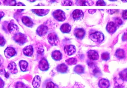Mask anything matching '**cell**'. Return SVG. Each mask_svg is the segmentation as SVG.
<instances>
[{
	"label": "cell",
	"instance_id": "6da1fadb",
	"mask_svg": "<svg viewBox=\"0 0 127 88\" xmlns=\"http://www.w3.org/2000/svg\"><path fill=\"white\" fill-rule=\"evenodd\" d=\"M13 41L20 45H22L28 42L27 36L21 33L18 32L13 37Z\"/></svg>",
	"mask_w": 127,
	"mask_h": 88
},
{
	"label": "cell",
	"instance_id": "7a4b0ae2",
	"mask_svg": "<svg viewBox=\"0 0 127 88\" xmlns=\"http://www.w3.org/2000/svg\"><path fill=\"white\" fill-rule=\"evenodd\" d=\"M89 38L92 41L97 44H101L104 39V35L101 32L99 31L90 34Z\"/></svg>",
	"mask_w": 127,
	"mask_h": 88
},
{
	"label": "cell",
	"instance_id": "3957f363",
	"mask_svg": "<svg viewBox=\"0 0 127 88\" xmlns=\"http://www.w3.org/2000/svg\"><path fill=\"white\" fill-rule=\"evenodd\" d=\"M48 43L52 46H57L60 43V40L57 34L54 32L50 33L47 36Z\"/></svg>",
	"mask_w": 127,
	"mask_h": 88
},
{
	"label": "cell",
	"instance_id": "277c9868",
	"mask_svg": "<svg viewBox=\"0 0 127 88\" xmlns=\"http://www.w3.org/2000/svg\"><path fill=\"white\" fill-rule=\"evenodd\" d=\"M52 16L57 21L59 22L64 21L66 19L65 12L61 9H57L54 11Z\"/></svg>",
	"mask_w": 127,
	"mask_h": 88
},
{
	"label": "cell",
	"instance_id": "5b68a950",
	"mask_svg": "<svg viewBox=\"0 0 127 88\" xmlns=\"http://www.w3.org/2000/svg\"><path fill=\"white\" fill-rule=\"evenodd\" d=\"M7 29L9 33L13 35H15L18 32L19 28L16 25L13 20H11L7 25Z\"/></svg>",
	"mask_w": 127,
	"mask_h": 88
},
{
	"label": "cell",
	"instance_id": "8992f818",
	"mask_svg": "<svg viewBox=\"0 0 127 88\" xmlns=\"http://www.w3.org/2000/svg\"><path fill=\"white\" fill-rule=\"evenodd\" d=\"M72 17L74 21H81L84 17V13L81 10L77 9L72 12Z\"/></svg>",
	"mask_w": 127,
	"mask_h": 88
},
{
	"label": "cell",
	"instance_id": "52a82bcc",
	"mask_svg": "<svg viewBox=\"0 0 127 88\" xmlns=\"http://www.w3.org/2000/svg\"><path fill=\"white\" fill-rule=\"evenodd\" d=\"M38 67L40 70L43 71H47L50 68L49 63L45 58H42L39 61Z\"/></svg>",
	"mask_w": 127,
	"mask_h": 88
},
{
	"label": "cell",
	"instance_id": "ba28073f",
	"mask_svg": "<svg viewBox=\"0 0 127 88\" xmlns=\"http://www.w3.org/2000/svg\"><path fill=\"white\" fill-rule=\"evenodd\" d=\"M17 52L15 49L12 47H8L4 51L5 56L7 59H10L17 55Z\"/></svg>",
	"mask_w": 127,
	"mask_h": 88
},
{
	"label": "cell",
	"instance_id": "9c48e42d",
	"mask_svg": "<svg viewBox=\"0 0 127 88\" xmlns=\"http://www.w3.org/2000/svg\"><path fill=\"white\" fill-rule=\"evenodd\" d=\"M88 64L89 67L92 68V70H91V73L93 75L97 78L101 77L102 75V73L99 68L97 66L95 65L94 63H92Z\"/></svg>",
	"mask_w": 127,
	"mask_h": 88
},
{
	"label": "cell",
	"instance_id": "30bf717a",
	"mask_svg": "<svg viewBox=\"0 0 127 88\" xmlns=\"http://www.w3.org/2000/svg\"><path fill=\"white\" fill-rule=\"evenodd\" d=\"M74 36L79 40H83L86 35V31L82 28H76L74 30Z\"/></svg>",
	"mask_w": 127,
	"mask_h": 88
},
{
	"label": "cell",
	"instance_id": "8fae6325",
	"mask_svg": "<svg viewBox=\"0 0 127 88\" xmlns=\"http://www.w3.org/2000/svg\"><path fill=\"white\" fill-rule=\"evenodd\" d=\"M48 28L47 26L41 25L38 27L36 30V33L38 36L42 37L44 36L48 33Z\"/></svg>",
	"mask_w": 127,
	"mask_h": 88
},
{
	"label": "cell",
	"instance_id": "7c38bea8",
	"mask_svg": "<svg viewBox=\"0 0 127 88\" xmlns=\"http://www.w3.org/2000/svg\"><path fill=\"white\" fill-rule=\"evenodd\" d=\"M31 10L33 13L38 16L43 17L48 14L50 10L48 9H32Z\"/></svg>",
	"mask_w": 127,
	"mask_h": 88
},
{
	"label": "cell",
	"instance_id": "4fadbf2b",
	"mask_svg": "<svg viewBox=\"0 0 127 88\" xmlns=\"http://www.w3.org/2000/svg\"><path fill=\"white\" fill-rule=\"evenodd\" d=\"M64 51L65 53L68 56H71L75 53L76 48L75 46L73 45H68L64 47Z\"/></svg>",
	"mask_w": 127,
	"mask_h": 88
},
{
	"label": "cell",
	"instance_id": "5bb4252c",
	"mask_svg": "<svg viewBox=\"0 0 127 88\" xmlns=\"http://www.w3.org/2000/svg\"><path fill=\"white\" fill-rule=\"evenodd\" d=\"M22 23L27 27L32 28L34 26V23L31 18L27 16H23L22 18Z\"/></svg>",
	"mask_w": 127,
	"mask_h": 88
},
{
	"label": "cell",
	"instance_id": "9a60e30c",
	"mask_svg": "<svg viewBox=\"0 0 127 88\" xmlns=\"http://www.w3.org/2000/svg\"><path fill=\"white\" fill-rule=\"evenodd\" d=\"M118 26L113 22H109L107 23L106 27L107 31L110 34L115 33L117 30Z\"/></svg>",
	"mask_w": 127,
	"mask_h": 88
},
{
	"label": "cell",
	"instance_id": "2e32d148",
	"mask_svg": "<svg viewBox=\"0 0 127 88\" xmlns=\"http://www.w3.org/2000/svg\"><path fill=\"white\" fill-rule=\"evenodd\" d=\"M42 88H59V86L54 83L51 79H48L44 82Z\"/></svg>",
	"mask_w": 127,
	"mask_h": 88
},
{
	"label": "cell",
	"instance_id": "e0dca14e",
	"mask_svg": "<svg viewBox=\"0 0 127 88\" xmlns=\"http://www.w3.org/2000/svg\"><path fill=\"white\" fill-rule=\"evenodd\" d=\"M88 57L93 60H97L99 59V54L96 51L91 50L87 52Z\"/></svg>",
	"mask_w": 127,
	"mask_h": 88
},
{
	"label": "cell",
	"instance_id": "ac0fdd59",
	"mask_svg": "<svg viewBox=\"0 0 127 88\" xmlns=\"http://www.w3.org/2000/svg\"><path fill=\"white\" fill-rule=\"evenodd\" d=\"M56 69L57 71L60 73L65 74L68 71V66L64 63L58 65Z\"/></svg>",
	"mask_w": 127,
	"mask_h": 88
},
{
	"label": "cell",
	"instance_id": "d6986e66",
	"mask_svg": "<svg viewBox=\"0 0 127 88\" xmlns=\"http://www.w3.org/2000/svg\"><path fill=\"white\" fill-rule=\"evenodd\" d=\"M23 53L26 56L31 57L33 53V49L32 45L26 46L23 49Z\"/></svg>",
	"mask_w": 127,
	"mask_h": 88
},
{
	"label": "cell",
	"instance_id": "ffe728a7",
	"mask_svg": "<svg viewBox=\"0 0 127 88\" xmlns=\"http://www.w3.org/2000/svg\"><path fill=\"white\" fill-rule=\"evenodd\" d=\"M7 69L12 74H16L18 73L17 65L14 62H11L9 63L7 66Z\"/></svg>",
	"mask_w": 127,
	"mask_h": 88
},
{
	"label": "cell",
	"instance_id": "44dd1931",
	"mask_svg": "<svg viewBox=\"0 0 127 88\" xmlns=\"http://www.w3.org/2000/svg\"><path fill=\"white\" fill-rule=\"evenodd\" d=\"M71 29V26L69 24L65 23L63 24L60 27V30L62 33L65 34L69 33Z\"/></svg>",
	"mask_w": 127,
	"mask_h": 88
},
{
	"label": "cell",
	"instance_id": "7402d4cb",
	"mask_svg": "<svg viewBox=\"0 0 127 88\" xmlns=\"http://www.w3.org/2000/svg\"><path fill=\"white\" fill-rule=\"evenodd\" d=\"M52 59L56 61H60L62 58V54L61 51L58 50H55L52 52L51 53Z\"/></svg>",
	"mask_w": 127,
	"mask_h": 88
},
{
	"label": "cell",
	"instance_id": "603a6c76",
	"mask_svg": "<svg viewBox=\"0 0 127 88\" xmlns=\"http://www.w3.org/2000/svg\"><path fill=\"white\" fill-rule=\"evenodd\" d=\"M98 85L100 88H109L110 86V83L108 80L102 79L99 80Z\"/></svg>",
	"mask_w": 127,
	"mask_h": 88
},
{
	"label": "cell",
	"instance_id": "cb8c5ba5",
	"mask_svg": "<svg viewBox=\"0 0 127 88\" xmlns=\"http://www.w3.org/2000/svg\"><path fill=\"white\" fill-rule=\"evenodd\" d=\"M75 3L78 6H92L94 3L92 0H77Z\"/></svg>",
	"mask_w": 127,
	"mask_h": 88
},
{
	"label": "cell",
	"instance_id": "d4e9b609",
	"mask_svg": "<svg viewBox=\"0 0 127 88\" xmlns=\"http://www.w3.org/2000/svg\"><path fill=\"white\" fill-rule=\"evenodd\" d=\"M41 78L39 76H36L33 78L32 84L34 88H38L41 85Z\"/></svg>",
	"mask_w": 127,
	"mask_h": 88
},
{
	"label": "cell",
	"instance_id": "484cf974",
	"mask_svg": "<svg viewBox=\"0 0 127 88\" xmlns=\"http://www.w3.org/2000/svg\"><path fill=\"white\" fill-rule=\"evenodd\" d=\"M84 67L81 65H77L73 69L74 72L79 75L83 74L84 73Z\"/></svg>",
	"mask_w": 127,
	"mask_h": 88
},
{
	"label": "cell",
	"instance_id": "4316f807",
	"mask_svg": "<svg viewBox=\"0 0 127 88\" xmlns=\"http://www.w3.org/2000/svg\"><path fill=\"white\" fill-rule=\"evenodd\" d=\"M115 56L119 59H124L125 57V51L123 49H117L115 52Z\"/></svg>",
	"mask_w": 127,
	"mask_h": 88
},
{
	"label": "cell",
	"instance_id": "83f0119b",
	"mask_svg": "<svg viewBox=\"0 0 127 88\" xmlns=\"http://www.w3.org/2000/svg\"><path fill=\"white\" fill-rule=\"evenodd\" d=\"M19 66L20 69L22 72L27 71V68L28 66V63L25 60H22L19 62Z\"/></svg>",
	"mask_w": 127,
	"mask_h": 88
},
{
	"label": "cell",
	"instance_id": "f1b7e54d",
	"mask_svg": "<svg viewBox=\"0 0 127 88\" xmlns=\"http://www.w3.org/2000/svg\"><path fill=\"white\" fill-rule=\"evenodd\" d=\"M2 2L0 0V5H4L6 6H15L16 3V0H1Z\"/></svg>",
	"mask_w": 127,
	"mask_h": 88
},
{
	"label": "cell",
	"instance_id": "f546056e",
	"mask_svg": "<svg viewBox=\"0 0 127 88\" xmlns=\"http://www.w3.org/2000/svg\"><path fill=\"white\" fill-rule=\"evenodd\" d=\"M119 75L122 80L127 82V68H126L121 71Z\"/></svg>",
	"mask_w": 127,
	"mask_h": 88
},
{
	"label": "cell",
	"instance_id": "4dcf8cb0",
	"mask_svg": "<svg viewBox=\"0 0 127 88\" xmlns=\"http://www.w3.org/2000/svg\"><path fill=\"white\" fill-rule=\"evenodd\" d=\"M65 62L67 65H74L77 64V60L76 58L72 57V58H69V59L66 60H65Z\"/></svg>",
	"mask_w": 127,
	"mask_h": 88
},
{
	"label": "cell",
	"instance_id": "1f68e13d",
	"mask_svg": "<svg viewBox=\"0 0 127 88\" xmlns=\"http://www.w3.org/2000/svg\"><path fill=\"white\" fill-rule=\"evenodd\" d=\"M101 59L104 61H107L110 58V55L108 52H104L101 54Z\"/></svg>",
	"mask_w": 127,
	"mask_h": 88
},
{
	"label": "cell",
	"instance_id": "d6a6232c",
	"mask_svg": "<svg viewBox=\"0 0 127 88\" xmlns=\"http://www.w3.org/2000/svg\"><path fill=\"white\" fill-rule=\"evenodd\" d=\"M0 74L1 76H4L6 79H8L9 77V74L7 73L3 68L0 70Z\"/></svg>",
	"mask_w": 127,
	"mask_h": 88
},
{
	"label": "cell",
	"instance_id": "836d02e7",
	"mask_svg": "<svg viewBox=\"0 0 127 88\" xmlns=\"http://www.w3.org/2000/svg\"><path fill=\"white\" fill-rule=\"evenodd\" d=\"M15 88H30L27 86L22 82H18L16 83L15 85Z\"/></svg>",
	"mask_w": 127,
	"mask_h": 88
},
{
	"label": "cell",
	"instance_id": "e575fe53",
	"mask_svg": "<svg viewBox=\"0 0 127 88\" xmlns=\"http://www.w3.org/2000/svg\"><path fill=\"white\" fill-rule=\"evenodd\" d=\"M62 4L63 6H72L74 5L73 1L71 0H63Z\"/></svg>",
	"mask_w": 127,
	"mask_h": 88
},
{
	"label": "cell",
	"instance_id": "d590c367",
	"mask_svg": "<svg viewBox=\"0 0 127 88\" xmlns=\"http://www.w3.org/2000/svg\"><path fill=\"white\" fill-rule=\"evenodd\" d=\"M115 22L116 24L118 26H119L122 25L123 24V22L122 19L119 18H117L115 19Z\"/></svg>",
	"mask_w": 127,
	"mask_h": 88
},
{
	"label": "cell",
	"instance_id": "8d00e7d4",
	"mask_svg": "<svg viewBox=\"0 0 127 88\" xmlns=\"http://www.w3.org/2000/svg\"><path fill=\"white\" fill-rule=\"evenodd\" d=\"M106 5V2L104 0H98L96 2V6H105Z\"/></svg>",
	"mask_w": 127,
	"mask_h": 88
},
{
	"label": "cell",
	"instance_id": "74e56055",
	"mask_svg": "<svg viewBox=\"0 0 127 88\" xmlns=\"http://www.w3.org/2000/svg\"><path fill=\"white\" fill-rule=\"evenodd\" d=\"M6 43V41H5L4 38L3 37L0 36V47H3L5 45Z\"/></svg>",
	"mask_w": 127,
	"mask_h": 88
},
{
	"label": "cell",
	"instance_id": "f35d334b",
	"mask_svg": "<svg viewBox=\"0 0 127 88\" xmlns=\"http://www.w3.org/2000/svg\"><path fill=\"white\" fill-rule=\"evenodd\" d=\"M122 17L124 20H127V10H125L123 11Z\"/></svg>",
	"mask_w": 127,
	"mask_h": 88
},
{
	"label": "cell",
	"instance_id": "ab89813d",
	"mask_svg": "<svg viewBox=\"0 0 127 88\" xmlns=\"http://www.w3.org/2000/svg\"><path fill=\"white\" fill-rule=\"evenodd\" d=\"M108 13L110 15H112L114 13H115L116 12L119 11L117 9H109L108 10Z\"/></svg>",
	"mask_w": 127,
	"mask_h": 88
},
{
	"label": "cell",
	"instance_id": "60d3db41",
	"mask_svg": "<svg viewBox=\"0 0 127 88\" xmlns=\"http://www.w3.org/2000/svg\"><path fill=\"white\" fill-rule=\"evenodd\" d=\"M4 85V82L2 80L1 78H0V88H3Z\"/></svg>",
	"mask_w": 127,
	"mask_h": 88
},
{
	"label": "cell",
	"instance_id": "b9f144b4",
	"mask_svg": "<svg viewBox=\"0 0 127 88\" xmlns=\"http://www.w3.org/2000/svg\"><path fill=\"white\" fill-rule=\"evenodd\" d=\"M96 9H89V10H88V12H89V13L90 14H92V15L94 14V13L96 12Z\"/></svg>",
	"mask_w": 127,
	"mask_h": 88
},
{
	"label": "cell",
	"instance_id": "7bdbcfd3",
	"mask_svg": "<svg viewBox=\"0 0 127 88\" xmlns=\"http://www.w3.org/2000/svg\"><path fill=\"white\" fill-rule=\"evenodd\" d=\"M15 6H26L25 4L21 2L16 3Z\"/></svg>",
	"mask_w": 127,
	"mask_h": 88
},
{
	"label": "cell",
	"instance_id": "ee69618b",
	"mask_svg": "<svg viewBox=\"0 0 127 88\" xmlns=\"http://www.w3.org/2000/svg\"><path fill=\"white\" fill-rule=\"evenodd\" d=\"M4 16V13L2 11H0V21L1 20L2 18H3Z\"/></svg>",
	"mask_w": 127,
	"mask_h": 88
},
{
	"label": "cell",
	"instance_id": "f6af8a7d",
	"mask_svg": "<svg viewBox=\"0 0 127 88\" xmlns=\"http://www.w3.org/2000/svg\"><path fill=\"white\" fill-rule=\"evenodd\" d=\"M3 62V58L0 55V66L1 65Z\"/></svg>",
	"mask_w": 127,
	"mask_h": 88
},
{
	"label": "cell",
	"instance_id": "bcb514c9",
	"mask_svg": "<svg viewBox=\"0 0 127 88\" xmlns=\"http://www.w3.org/2000/svg\"><path fill=\"white\" fill-rule=\"evenodd\" d=\"M115 88H124V87L122 85H118V86H116Z\"/></svg>",
	"mask_w": 127,
	"mask_h": 88
},
{
	"label": "cell",
	"instance_id": "7dc6e473",
	"mask_svg": "<svg viewBox=\"0 0 127 88\" xmlns=\"http://www.w3.org/2000/svg\"><path fill=\"white\" fill-rule=\"evenodd\" d=\"M24 10L25 9H18L17 10V12H18L21 13V12H23Z\"/></svg>",
	"mask_w": 127,
	"mask_h": 88
},
{
	"label": "cell",
	"instance_id": "c3c4849f",
	"mask_svg": "<svg viewBox=\"0 0 127 88\" xmlns=\"http://www.w3.org/2000/svg\"><path fill=\"white\" fill-rule=\"evenodd\" d=\"M29 1H30V2H34L36 1V0H28Z\"/></svg>",
	"mask_w": 127,
	"mask_h": 88
},
{
	"label": "cell",
	"instance_id": "681fc988",
	"mask_svg": "<svg viewBox=\"0 0 127 88\" xmlns=\"http://www.w3.org/2000/svg\"><path fill=\"white\" fill-rule=\"evenodd\" d=\"M122 1H123V2H127V0H122Z\"/></svg>",
	"mask_w": 127,
	"mask_h": 88
},
{
	"label": "cell",
	"instance_id": "f907efd6",
	"mask_svg": "<svg viewBox=\"0 0 127 88\" xmlns=\"http://www.w3.org/2000/svg\"><path fill=\"white\" fill-rule=\"evenodd\" d=\"M110 1H116V0H110Z\"/></svg>",
	"mask_w": 127,
	"mask_h": 88
},
{
	"label": "cell",
	"instance_id": "816d5d0a",
	"mask_svg": "<svg viewBox=\"0 0 127 88\" xmlns=\"http://www.w3.org/2000/svg\"></svg>",
	"mask_w": 127,
	"mask_h": 88
}]
</instances>
